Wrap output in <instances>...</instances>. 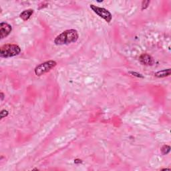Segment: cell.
<instances>
[{
	"instance_id": "7a4b0ae2",
	"label": "cell",
	"mask_w": 171,
	"mask_h": 171,
	"mask_svg": "<svg viewBox=\"0 0 171 171\" xmlns=\"http://www.w3.org/2000/svg\"><path fill=\"white\" fill-rule=\"evenodd\" d=\"M21 52L20 47L16 44H5L0 49V56L4 58L18 56Z\"/></svg>"
},
{
	"instance_id": "52a82bcc",
	"label": "cell",
	"mask_w": 171,
	"mask_h": 171,
	"mask_svg": "<svg viewBox=\"0 0 171 171\" xmlns=\"http://www.w3.org/2000/svg\"><path fill=\"white\" fill-rule=\"evenodd\" d=\"M33 14H34L33 9H26V10H24V12H22L20 15V17L21 20H23L24 21H28L29 19L31 18V16Z\"/></svg>"
},
{
	"instance_id": "7c38bea8",
	"label": "cell",
	"mask_w": 171,
	"mask_h": 171,
	"mask_svg": "<svg viewBox=\"0 0 171 171\" xmlns=\"http://www.w3.org/2000/svg\"><path fill=\"white\" fill-rule=\"evenodd\" d=\"M129 73H130V74H132V76L137 77V78H144V76H143V75H142V74H138V73H137V72H130Z\"/></svg>"
},
{
	"instance_id": "8fae6325",
	"label": "cell",
	"mask_w": 171,
	"mask_h": 171,
	"mask_svg": "<svg viewBox=\"0 0 171 171\" xmlns=\"http://www.w3.org/2000/svg\"><path fill=\"white\" fill-rule=\"evenodd\" d=\"M9 114V112L6 110H2L0 113V115H1V119H3L4 118L8 117V115Z\"/></svg>"
},
{
	"instance_id": "9c48e42d",
	"label": "cell",
	"mask_w": 171,
	"mask_h": 171,
	"mask_svg": "<svg viewBox=\"0 0 171 171\" xmlns=\"http://www.w3.org/2000/svg\"><path fill=\"white\" fill-rule=\"evenodd\" d=\"M170 146L169 145H164V146L161 148V152L163 155H166V154H169L170 153Z\"/></svg>"
},
{
	"instance_id": "277c9868",
	"label": "cell",
	"mask_w": 171,
	"mask_h": 171,
	"mask_svg": "<svg viewBox=\"0 0 171 171\" xmlns=\"http://www.w3.org/2000/svg\"><path fill=\"white\" fill-rule=\"evenodd\" d=\"M90 8L96 15H98L100 18L104 19L107 23L109 24L110 22L112 21V14L108 10V9H106L104 8L98 7V6H96L93 4H90Z\"/></svg>"
},
{
	"instance_id": "ba28073f",
	"label": "cell",
	"mask_w": 171,
	"mask_h": 171,
	"mask_svg": "<svg viewBox=\"0 0 171 171\" xmlns=\"http://www.w3.org/2000/svg\"><path fill=\"white\" fill-rule=\"evenodd\" d=\"M170 68L166 69V70H163L161 71H159V72H156L154 74V76L157 78H165V77H168L170 75Z\"/></svg>"
},
{
	"instance_id": "30bf717a",
	"label": "cell",
	"mask_w": 171,
	"mask_h": 171,
	"mask_svg": "<svg viewBox=\"0 0 171 171\" xmlns=\"http://www.w3.org/2000/svg\"><path fill=\"white\" fill-rule=\"evenodd\" d=\"M150 3V1H143V3H142V10L146 9L148 7V5H149Z\"/></svg>"
},
{
	"instance_id": "4fadbf2b",
	"label": "cell",
	"mask_w": 171,
	"mask_h": 171,
	"mask_svg": "<svg viewBox=\"0 0 171 171\" xmlns=\"http://www.w3.org/2000/svg\"><path fill=\"white\" fill-rule=\"evenodd\" d=\"M0 96H1V100L2 101L4 98V94L3 92H1V94H0Z\"/></svg>"
},
{
	"instance_id": "8992f818",
	"label": "cell",
	"mask_w": 171,
	"mask_h": 171,
	"mask_svg": "<svg viewBox=\"0 0 171 171\" xmlns=\"http://www.w3.org/2000/svg\"><path fill=\"white\" fill-rule=\"evenodd\" d=\"M139 60L143 65H146V66H152L153 65L154 63V59L153 58V57L147 54H142L139 58Z\"/></svg>"
},
{
	"instance_id": "5b68a950",
	"label": "cell",
	"mask_w": 171,
	"mask_h": 171,
	"mask_svg": "<svg viewBox=\"0 0 171 171\" xmlns=\"http://www.w3.org/2000/svg\"><path fill=\"white\" fill-rule=\"evenodd\" d=\"M12 31V27L10 24L6 22H2L0 24V38L4 39L9 35Z\"/></svg>"
},
{
	"instance_id": "3957f363",
	"label": "cell",
	"mask_w": 171,
	"mask_h": 171,
	"mask_svg": "<svg viewBox=\"0 0 171 171\" xmlns=\"http://www.w3.org/2000/svg\"><path fill=\"white\" fill-rule=\"evenodd\" d=\"M57 66V62L54 60H48L41 63L35 67L34 72L37 76H41L49 72Z\"/></svg>"
},
{
	"instance_id": "6da1fadb",
	"label": "cell",
	"mask_w": 171,
	"mask_h": 171,
	"mask_svg": "<svg viewBox=\"0 0 171 171\" xmlns=\"http://www.w3.org/2000/svg\"><path fill=\"white\" fill-rule=\"evenodd\" d=\"M78 38L79 34L78 31L74 29L67 30L55 38L54 44L58 46H61V45H67L75 43L78 41Z\"/></svg>"
}]
</instances>
